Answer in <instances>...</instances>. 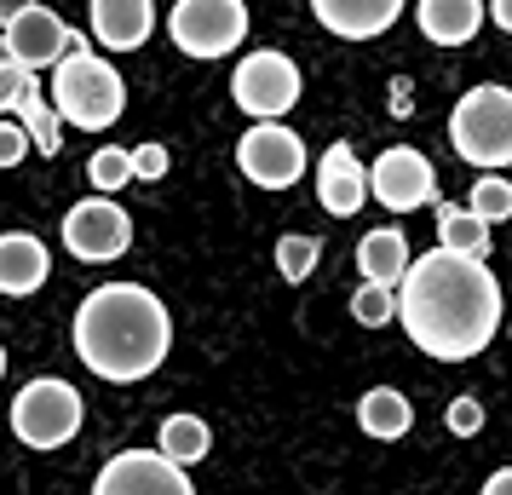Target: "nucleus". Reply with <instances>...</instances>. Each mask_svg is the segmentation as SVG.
<instances>
[{
	"instance_id": "f257e3e1",
	"label": "nucleus",
	"mask_w": 512,
	"mask_h": 495,
	"mask_svg": "<svg viewBox=\"0 0 512 495\" xmlns=\"http://www.w3.org/2000/svg\"><path fill=\"white\" fill-rule=\"evenodd\" d=\"M392 317L426 357L466 363L501 329V283L484 260H461V254L432 248V254L403 265V277L392 288Z\"/></svg>"
},
{
	"instance_id": "f03ea898",
	"label": "nucleus",
	"mask_w": 512,
	"mask_h": 495,
	"mask_svg": "<svg viewBox=\"0 0 512 495\" xmlns=\"http://www.w3.org/2000/svg\"><path fill=\"white\" fill-rule=\"evenodd\" d=\"M173 346V317L144 283H104L75 311V357L110 386L156 375Z\"/></svg>"
},
{
	"instance_id": "7ed1b4c3",
	"label": "nucleus",
	"mask_w": 512,
	"mask_h": 495,
	"mask_svg": "<svg viewBox=\"0 0 512 495\" xmlns=\"http://www.w3.org/2000/svg\"><path fill=\"white\" fill-rule=\"evenodd\" d=\"M127 110V81L110 58H98L87 35H70L64 58L52 64V116L81 133H104L116 127Z\"/></svg>"
},
{
	"instance_id": "20e7f679",
	"label": "nucleus",
	"mask_w": 512,
	"mask_h": 495,
	"mask_svg": "<svg viewBox=\"0 0 512 495\" xmlns=\"http://www.w3.org/2000/svg\"><path fill=\"white\" fill-rule=\"evenodd\" d=\"M449 144L455 156L484 173H501L512 162V93L501 81H484L449 110Z\"/></svg>"
},
{
	"instance_id": "39448f33",
	"label": "nucleus",
	"mask_w": 512,
	"mask_h": 495,
	"mask_svg": "<svg viewBox=\"0 0 512 495\" xmlns=\"http://www.w3.org/2000/svg\"><path fill=\"white\" fill-rule=\"evenodd\" d=\"M81 421H87V403H81V392L70 380H58V375L29 380L24 392L12 398V432H18L24 449H64L81 432Z\"/></svg>"
},
{
	"instance_id": "423d86ee",
	"label": "nucleus",
	"mask_w": 512,
	"mask_h": 495,
	"mask_svg": "<svg viewBox=\"0 0 512 495\" xmlns=\"http://www.w3.org/2000/svg\"><path fill=\"white\" fill-rule=\"evenodd\" d=\"M167 35L185 58H231L248 41V6L242 0H173Z\"/></svg>"
},
{
	"instance_id": "0eeeda50",
	"label": "nucleus",
	"mask_w": 512,
	"mask_h": 495,
	"mask_svg": "<svg viewBox=\"0 0 512 495\" xmlns=\"http://www.w3.org/2000/svg\"><path fill=\"white\" fill-rule=\"evenodd\" d=\"M300 93H305L300 64H294L288 52H271V47L248 52V58L236 64V75H231L236 110L254 116V121H282L294 104H300Z\"/></svg>"
},
{
	"instance_id": "6e6552de",
	"label": "nucleus",
	"mask_w": 512,
	"mask_h": 495,
	"mask_svg": "<svg viewBox=\"0 0 512 495\" xmlns=\"http://www.w3.org/2000/svg\"><path fill=\"white\" fill-rule=\"evenodd\" d=\"M305 139L282 121H254L242 139H236V167L242 179L259 190H294L305 179Z\"/></svg>"
},
{
	"instance_id": "1a4fd4ad",
	"label": "nucleus",
	"mask_w": 512,
	"mask_h": 495,
	"mask_svg": "<svg viewBox=\"0 0 512 495\" xmlns=\"http://www.w3.org/2000/svg\"><path fill=\"white\" fill-rule=\"evenodd\" d=\"M64 248H70L81 265H110L133 248V219L121 202L110 196H93V202H75L64 213Z\"/></svg>"
},
{
	"instance_id": "9d476101",
	"label": "nucleus",
	"mask_w": 512,
	"mask_h": 495,
	"mask_svg": "<svg viewBox=\"0 0 512 495\" xmlns=\"http://www.w3.org/2000/svg\"><path fill=\"white\" fill-rule=\"evenodd\" d=\"M363 185L374 190V202L392 213H415L426 202H438V173L432 162L420 156L415 144H392V150H380L374 167H363Z\"/></svg>"
},
{
	"instance_id": "9b49d317",
	"label": "nucleus",
	"mask_w": 512,
	"mask_h": 495,
	"mask_svg": "<svg viewBox=\"0 0 512 495\" xmlns=\"http://www.w3.org/2000/svg\"><path fill=\"white\" fill-rule=\"evenodd\" d=\"M93 495H196V484L185 478V467L162 461L156 449H116L98 467Z\"/></svg>"
},
{
	"instance_id": "f8f14e48",
	"label": "nucleus",
	"mask_w": 512,
	"mask_h": 495,
	"mask_svg": "<svg viewBox=\"0 0 512 495\" xmlns=\"http://www.w3.org/2000/svg\"><path fill=\"white\" fill-rule=\"evenodd\" d=\"M75 29L52 12V6H41V0H29L18 18H6L0 24V41H6V52H12V64H24V70H47V64H58L64 58V47H70Z\"/></svg>"
},
{
	"instance_id": "ddd939ff",
	"label": "nucleus",
	"mask_w": 512,
	"mask_h": 495,
	"mask_svg": "<svg viewBox=\"0 0 512 495\" xmlns=\"http://www.w3.org/2000/svg\"><path fill=\"white\" fill-rule=\"evenodd\" d=\"M87 29L104 52H133L156 35V0H87Z\"/></svg>"
},
{
	"instance_id": "4468645a",
	"label": "nucleus",
	"mask_w": 512,
	"mask_h": 495,
	"mask_svg": "<svg viewBox=\"0 0 512 495\" xmlns=\"http://www.w3.org/2000/svg\"><path fill=\"white\" fill-rule=\"evenodd\" d=\"M409 0H311V18L340 41H374L403 18Z\"/></svg>"
},
{
	"instance_id": "2eb2a0df",
	"label": "nucleus",
	"mask_w": 512,
	"mask_h": 495,
	"mask_svg": "<svg viewBox=\"0 0 512 495\" xmlns=\"http://www.w3.org/2000/svg\"><path fill=\"white\" fill-rule=\"evenodd\" d=\"M317 202H323V213H334V219H351V213L369 202L363 162H357L351 144H328L323 150V162H317Z\"/></svg>"
},
{
	"instance_id": "dca6fc26",
	"label": "nucleus",
	"mask_w": 512,
	"mask_h": 495,
	"mask_svg": "<svg viewBox=\"0 0 512 495\" xmlns=\"http://www.w3.org/2000/svg\"><path fill=\"white\" fill-rule=\"evenodd\" d=\"M52 277V254L47 242L35 231H6L0 236V294H12V300H24L35 288Z\"/></svg>"
},
{
	"instance_id": "f3484780",
	"label": "nucleus",
	"mask_w": 512,
	"mask_h": 495,
	"mask_svg": "<svg viewBox=\"0 0 512 495\" xmlns=\"http://www.w3.org/2000/svg\"><path fill=\"white\" fill-rule=\"evenodd\" d=\"M415 24L432 47H472L484 29V0H420Z\"/></svg>"
},
{
	"instance_id": "a211bd4d",
	"label": "nucleus",
	"mask_w": 512,
	"mask_h": 495,
	"mask_svg": "<svg viewBox=\"0 0 512 495\" xmlns=\"http://www.w3.org/2000/svg\"><path fill=\"white\" fill-rule=\"evenodd\" d=\"M409 260H415V254H409V236L397 231V225L369 231L357 242V271H363V283H374V288H397V277H403Z\"/></svg>"
},
{
	"instance_id": "6ab92c4d",
	"label": "nucleus",
	"mask_w": 512,
	"mask_h": 495,
	"mask_svg": "<svg viewBox=\"0 0 512 495\" xmlns=\"http://www.w3.org/2000/svg\"><path fill=\"white\" fill-rule=\"evenodd\" d=\"M357 426H363L369 438H380V444H397V438L415 426V409H409V398H403V392H392V386H374V392H363V398H357Z\"/></svg>"
},
{
	"instance_id": "aec40b11",
	"label": "nucleus",
	"mask_w": 512,
	"mask_h": 495,
	"mask_svg": "<svg viewBox=\"0 0 512 495\" xmlns=\"http://www.w3.org/2000/svg\"><path fill=\"white\" fill-rule=\"evenodd\" d=\"M213 449V432H208V421L202 415H167L162 421V432H156V455L162 461H173V467H196L202 455Z\"/></svg>"
},
{
	"instance_id": "412c9836",
	"label": "nucleus",
	"mask_w": 512,
	"mask_h": 495,
	"mask_svg": "<svg viewBox=\"0 0 512 495\" xmlns=\"http://www.w3.org/2000/svg\"><path fill=\"white\" fill-rule=\"evenodd\" d=\"M438 248L443 254H461V260H484L489 254V225L472 219L461 202H443L438 208Z\"/></svg>"
},
{
	"instance_id": "4be33fe9",
	"label": "nucleus",
	"mask_w": 512,
	"mask_h": 495,
	"mask_svg": "<svg viewBox=\"0 0 512 495\" xmlns=\"http://www.w3.org/2000/svg\"><path fill=\"white\" fill-rule=\"evenodd\" d=\"M87 185H93V196H116L121 185H133V162L121 144H98L87 156Z\"/></svg>"
},
{
	"instance_id": "5701e85b",
	"label": "nucleus",
	"mask_w": 512,
	"mask_h": 495,
	"mask_svg": "<svg viewBox=\"0 0 512 495\" xmlns=\"http://www.w3.org/2000/svg\"><path fill=\"white\" fill-rule=\"evenodd\" d=\"M12 121L24 127V139L35 144L41 156H58V144H64V121L52 116V104H47V98H41V93L29 98V104H24V110H18V116H12Z\"/></svg>"
},
{
	"instance_id": "b1692460",
	"label": "nucleus",
	"mask_w": 512,
	"mask_h": 495,
	"mask_svg": "<svg viewBox=\"0 0 512 495\" xmlns=\"http://www.w3.org/2000/svg\"><path fill=\"white\" fill-rule=\"evenodd\" d=\"M317 254H323V242H317V236H305V231L277 236V271H282V283H305V277L317 271Z\"/></svg>"
},
{
	"instance_id": "393cba45",
	"label": "nucleus",
	"mask_w": 512,
	"mask_h": 495,
	"mask_svg": "<svg viewBox=\"0 0 512 495\" xmlns=\"http://www.w3.org/2000/svg\"><path fill=\"white\" fill-rule=\"evenodd\" d=\"M466 213H472V219H484V225L512 219V185L501 179V173H484V179L472 185V196H466Z\"/></svg>"
},
{
	"instance_id": "a878e982",
	"label": "nucleus",
	"mask_w": 512,
	"mask_h": 495,
	"mask_svg": "<svg viewBox=\"0 0 512 495\" xmlns=\"http://www.w3.org/2000/svg\"><path fill=\"white\" fill-rule=\"evenodd\" d=\"M41 93V81H35V70H24V64H0V116H18L29 98Z\"/></svg>"
},
{
	"instance_id": "bb28decb",
	"label": "nucleus",
	"mask_w": 512,
	"mask_h": 495,
	"mask_svg": "<svg viewBox=\"0 0 512 495\" xmlns=\"http://www.w3.org/2000/svg\"><path fill=\"white\" fill-rule=\"evenodd\" d=\"M351 317H357L363 329H380V323H392V288L363 283L357 294H351Z\"/></svg>"
},
{
	"instance_id": "cd10ccee",
	"label": "nucleus",
	"mask_w": 512,
	"mask_h": 495,
	"mask_svg": "<svg viewBox=\"0 0 512 495\" xmlns=\"http://www.w3.org/2000/svg\"><path fill=\"white\" fill-rule=\"evenodd\" d=\"M443 426H449L455 438H478V432H484V403L478 398H455L449 409H443Z\"/></svg>"
},
{
	"instance_id": "c85d7f7f",
	"label": "nucleus",
	"mask_w": 512,
	"mask_h": 495,
	"mask_svg": "<svg viewBox=\"0 0 512 495\" xmlns=\"http://www.w3.org/2000/svg\"><path fill=\"white\" fill-rule=\"evenodd\" d=\"M127 162H133V179H167V144H133V150H127Z\"/></svg>"
},
{
	"instance_id": "c756f323",
	"label": "nucleus",
	"mask_w": 512,
	"mask_h": 495,
	"mask_svg": "<svg viewBox=\"0 0 512 495\" xmlns=\"http://www.w3.org/2000/svg\"><path fill=\"white\" fill-rule=\"evenodd\" d=\"M29 156V139H24V127L12 116H0V167H18Z\"/></svg>"
},
{
	"instance_id": "7c9ffc66",
	"label": "nucleus",
	"mask_w": 512,
	"mask_h": 495,
	"mask_svg": "<svg viewBox=\"0 0 512 495\" xmlns=\"http://www.w3.org/2000/svg\"><path fill=\"white\" fill-rule=\"evenodd\" d=\"M484 495H512V467H495V472H489Z\"/></svg>"
},
{
	"instance_id": "2f4dec72",
	"label": "nucleus",
	"mask_w": 512,
	"mask_h": 495,
	"mask_svg": "<svg viewBox=\"0 0 512 495\" xmlns=\"http://www.w3.org/2000/svg\"><path fill=\"white\" fill-rule=\"evenodd\" d=\"M484 24H501V29H512V0H489Z\"/></svg>"
},
{
	"instance_id": "473e14b6",
	"label": "nucleus",
	"mask_w": 512,
	"mask_h": 495,
	"mask_svg": "<svg viewBox=\"0 0 512 495\" xmlns=\"http://www.w3.org/2000/svg\"><path fill=\"white\" fill-rule=\"evenodd\" d=\"M24 6H29V0H0V24H6V18H18Z\"/></svg>"
},
{
	"instance_id": "72a5a7b5",
	"label": "nucleus",
	"mask_w": 512,
	"mask_h": 495,
	"mask_svg": "<svg viewBox=\"0 0 512 495\" xmlns=\"http://www.w3.org/2000/svg\"><path fill=\"white\" fill-rule=\"evenodd\" d=\"M0 380H6V346H0Z\"/></svg>"
},
{
	"instance_id": "f704fd0d",
	"label": "nucleus",
	"mask_w": 512,
	"mask_h": 495,
	"mask_svg": "<svg viewBox=\"0 0 512 495\" xmlns=\"http://www.w3.org/2000/svg\"><path fill=\"white\" fill-rule=\"evenodd\" d=\"M6 58H12V52H6V41H0V64H6Z\"/></svg>"
}]
</instances>
